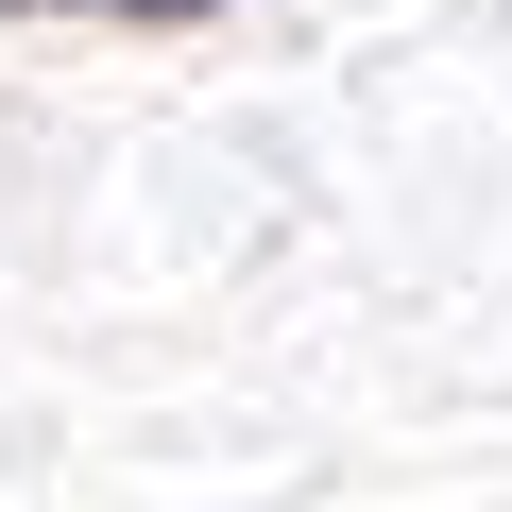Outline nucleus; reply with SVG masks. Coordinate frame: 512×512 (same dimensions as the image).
Instances as JSON below:
<instances>
[{"instance_id": "f257e3e1", "label": "nucleus", "mask_w": 512, "mask_h": 512, "mask_svg": "<svg viewBox=\"0 0 512 512\" xmlns=\"http://www.w3.org/2000/svg\"><path fill=\"white\" fill-rule=\"evenodd\" d=\"M120 18H205V0H120Z\"/></svg>"}]
</instances>
